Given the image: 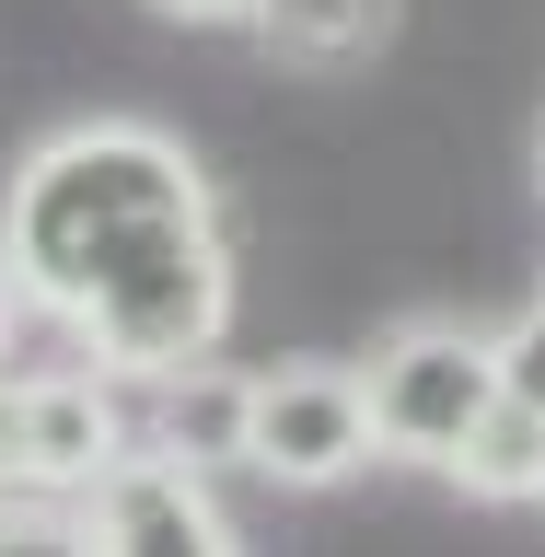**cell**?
<instances>
[{
  "mask_svg": "<svg viewBox=\"0 0 545 557\" xmlns=\"http://www.w3.org/2000/svg\"><path fill=\"white\" fill-rule=\"evenodd\" d=\"M372 383L348 360H278V372H244V465L278 487H337L372 465Z\"/></svg>",
  "mask_w": 545,
  "mask_h": 557,
  "instance_id": "cell-3",
  "label": "cell"
},
{
  "mask_svg": "<svg viewBox=\"0 0 545 557\" xmlns=\"http://www.w3.org/2000/svg\"><path fill=\"white\" fill-rule=\"evenodd\" d=\"M372 442L395 453V465H442L465 453V430H476L487 407H499V348L476 337V325H453V313H418V325H395V337L372 348Z\"/></svg>",
  "mask_w": 545,
  "mask_h": 557,
  "instance_id": "cell-2",
  "label": "cell"
},
{
  "mask_svg": "<svg viewBox=\"0 0 545 557\" xmlns=\"http://www.w3.org/2000/svg\"><path fill=\"white\" fill-rule=\"evenodd\" d=\"M70 546H186V557H221L233 546V511L209 499V465L186 453H104L94 476L70 487Z\"/></svg>",
  "mask_w": 545,
  "mask_h": 557,
  "instance_id": "cell-4",
  "label": "cell"
},
{
  "mask_svg": "<svg viewBox=\"0 0 545 557\" xmlns=\"http://www.w3.org/2000/svg\"><path fill=\"white\" fill-rule=\"evenodd\" d=\"M453 476H465V499H545V418L499 395V407H487L476 430H465Z\"/></svg>",
  "mask_w": 545,
  "mask_h": 557,
  "instance_id": "cell-7",
  "label": "cell"
},
{
  "mask_svg": "<svg viewBox=\"0 0 545 557\" xmlns=\"http://www.w3.org/2000/svg\"><path fill=\"white\" fill-rule=\"evenodd\" d=\"M151 12H174V24H256V0H151Z\"/></svg>",
  "mask_w": 545,
  "mask_h": 557,
  "instance_id": "cell-9",
  "label": "cell"
},
{
  "mask_svg": "<svg viewBox=\"0 0 545 557\" xmlns=\"http://www.w3.org/2000/svg\"><path fill=\"white\" fill-rule=\"evenodd\" d=\"M487 348H499V395L545 418V302L522 313V325H499V337H487Z\"/></svg>",
  "mask_w": 545,
  "mask_h": 557,
  "instance_id": "cell-8",
  "label": "cell"
},
{
  "mask_svg": "<svg viewBox=\"0 0 545 557\" xmlns=\"http://www.w3.org/2000/svg\"><path fill=\"white\" fill-rule=\"evenodd\" d=\"M0 268L116 383H163L233 325V221L151 116H82L0 186Z\"/></svg>",
  "mask_w": 545,
  "mask_h": 557,
  "instance_id": "cell-1",
  "label": "cell"
},
{
  "mask_svg": "<svg viewBox=\"0 0 545 557\" xmlns=\"http://www.w3.org/2000/svg\"><path fill=\"white\" fill-rule=\"evenodd\" d=\"M163 453H186V465H244V372H221V360L163 372Z\"/></svg>",
  "mask_w": 545,
  "mask_h": 557,
  "instance_id": "cell-6",
  "label": "cell"
},
{
  "mask_svg": "<svg viewBox=\"0 0 545 557\" xmlns=\"http://www.w3.org/2000/svg\"><path fill=\"white\" fill-rule=\"evenodd\" d=\"M12 337H24V278L0 268V360H12Z\"/></svg>",
  "mask_w": 545,
  "mask_h": 557,
  "instance_id": "cell-10",
  "label": "cell"
},
{
  "mask_svg": "<svg viewBox=\"0 0 545 557\" xmlns=\"http://www.w3.org/2000/svg\"><path fill=\"white\" fill-rule=\"evenodd\" d=\"M256 35L290 70H348L395 35V0H256Z\"/></svg>",
  "mask_w": 545,
  "mask_h": 557,
  "instance_id": "cell-5",
  "label": "cell"
}]
</instances>
